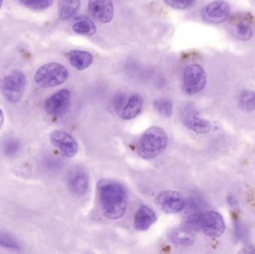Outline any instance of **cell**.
Returning a JSON list of instances; mask_svg holds the SVG:
<instances>
[{
	"label": "cell",
	"instance_id": "cell-1",
	"mask_svg": "<svg viewBox=\"0 0 255 254\" xmlns=\"http://www.w3.org/2000/svg\"><path fill=\"white\" fill-rule=\"evenodd\" d=\"M97 194L103 214L108 219H121L127 211V189L119 182L101 179L97 183Z\"/></svg>",
	"mask_w": 255,
	"mask_h": 254
},
{
	"label": "cell",
	"instance_id": "cell-2",
	"mask_svg": "<svg viewBox=\"0 0 255 254\" xmlns=\"http://www.w3.org/2000/svg\"><path fill=\"white\" fill-rule=\"evenodd\" d=\"M167 145L166 131L160 127L152 126L147 129L139 138L137 152L143 159H154L164 152Z\"/></svg>",
	"mask_w": 255,
	"mask_h": 254
},
{
	"label": "cell",
	"instance_id": "cell-3",
	"mask_svg": "<svg viewBox=\"0 0 255 254\" xmlns=\"http://www.w3.org/2000/svg\"><path fill=\"white\" fill-rule=\"evenodd\" d=\"M189 222L195 228L202 230L210 238H218L226 231V223L223 216L214 210H205L192 214Z\"/></svg>",
	"mask_w": 255,
	"mask_h": 254
},
{
	"label": "cell",
	"instance_id": "cell-4",
	"mask_svg": "<svg viewBox=\"0 0 255 254\" xmlns=\"http://www.w3.org/2000/svg\"><path fill=\"white\" fill-rule=\"evenodd\" d=\"M68 70L62 64L49 63L41 66L34 74V82L43 88L59 86L68 79Z\"/></svg>",
	"mask_w": 255,
	"mask_h": 254
},
{
	"label": "cell",
	"instance_id": "cell-5",
	"mask_svg": "<svg viewBox=\"0 0 255 254\" xmlns=\"http://www.w3.org/2000/svg\"><path fill=\"white\" fill-rule=\"evenodd\" d=\"M25 85V74L19 70H13L0 80V91L7 101L15 104L22 98Z\"/></svg>",
	"mask_w": 255,
	"mask_h": 254
},
{
	"label": "cell",
	"instance_id": "cell-6",
	"mask_svg": "<svg viewBox=\"0 0 255 254\" xmlns=\"http://www.w3.org/2000/svg\"><path fill=\"white\" fill-rule=\"evenodd\" d=\"M183 84L184 90L189 95L201 92L207 84V75L203 67L196 64L187 66L184 70Z\"/></svg>",
	"mask_w": 255,
	"mask_h": 254
},
{
	"label": "cell",
	"instance_id": "cell-7",
	"mask_svg": "<svg viewBox=\"0 0 255 254\" xmlns=\"http://www.w3.org/2000/svg\"><path fill=\"white\" fill-rule=\"evenodd\" d=\"M155 201L160 210L167 214L179 213L186 204L183 195L180 192L172 190L160 192L156 197Z\"/></svg>",
	"mask_w": 255,
	"mask_h": 254
},
{
	"label": "cell",
	"instance_id": "cell-8",
	"mask_svg": "<svg viewBox=\"0 0 255 254\" xmlns=\"http://www.w3.org/2000/svg\"><path fill=\"white\" fill-rule=\"evenodd\" d=\"M230 14V6L224 0L211 1L202 10V18L206 22L212 24H220L226 22Z\"/></svg>",
	"mask_w": 255,
	"mask_h": 254
},
{
	"label": "cell",
	"instance_id": "cell-9",
	"mask_svg": "<svg viewBox=\"0 0 255 254\" xmlns=\"http://www.w3.org/2000/svg\"><path fill=\"white\" fill-rule=\"evenodd\" d=\"M51 143L67 158H73L79 151L77 142L66 131L55 130L49 136Z\"/></svg>",
	"mask_w": 255,
	"mask_h": 254
},
{
	"label": "cell",
	"instance_id": "cell-10",
	"mask_svg": "<svg viewBox=\"0 0 255 254\" xmlns=\"http://www.w3.org/2000/svg\"><path fill=\"white\" fill-rule=\"evenodd\" d=\"M70 103V91L66 89H61L46 100L44 110L49 116L59 117L66 113Z\"/></svg>",
	"mask_w": 255,
	"mask_h": 254
},
{
	"label": "cell",
	"instance_id": "cell-11",
	"mask_svg": "<svg viewBox=\"0 0 255 254\" xmlns=\"http://www.w3.org/2000/svg\"><path fill=\"white\" fill-rule=\"evenodd\" d=\"M67 184L73 195L82 196L87 192L89 186V177L85 170L76 167L70 171L67 177Z\"/></svg>",
	"mask_w": 255,
	"mask_h": 254
},
{
	"label": "cell",
	"instance_id": "cell-12",
	"mask_svg": "<svg viewBox=\"0 0 255 254\" xmlns=\"http://www.w3.org/2000/svg\"><path fill=\"white\" fill-rule=\"evenodd\" d=\"M88 8L92 16L103 23H109L113 19L115 7L112 0H89Z\"/></svg>",
	"mask_w": 255,
	"mask_h": 254
},
{
	"label": "cell",
	"instance_id": "cell-13",
	"mask_svg": "<svg viewBox=\"0 0 255 254\" xmlns=\"http://www.w3.org/2000/svg\"><path fill=\"white\" fill-rule=\"evenodd\" d=\"M183 122L187 128L198 134H207L212 129L211 122L201 118L198 115L197 112L193 110H187L185 111L183 115Z\"/></svg>",
	"mask_w": 255,
	"mask_h": 254
},
{
	"label": "cell",
	"instance_id": "cell-14",
	"mask_svg": "<svg viewBox=\"0 0 255 254\" xmlns=\"http://www.w3.org/2000/svg\"><path fill=\"white\" fill-rule=\"evenodd\" d=\"M157 219V216L152 209L148 206L142 205L135 214L133 225L137 231H145L155 223Z\"/></svg>",
	"mask_w": 255,
	"mask_h": 254
},
{
	"label": "cell",
	"instance_id": "cell-15",
	"mask_svg": "<svg viewBox=\"0 0 255 254\" xmlns=\"http://www.w3.org/2000/svg\"><path fill=\"white\" fill-rule=\"evenodd\" d=\"M168 239L175 246L187 247L194 243L196 238L191 230L185 228H177L169 231Z\"/></svg>",
	"mask_w": 255,
	"mask_h": 254
},
{
	"label": "cell",
	"instance_id": "cell-16",
	"mask_svg": "<svg viewBox=\"0 0 255 254\" xmlns=\"http://www.w3.org/2000/svg\"><path fill=\"white\" fill-rule=\"evenodd\" d=\"M143 104V99L141 95L133 93L129 97L128 100L120 116L125 120L134 119L140 113Z\"/></svg>",
	"mask_w": 255,
	"mask_h": 254
},
{
	"label": "cell",
	"instance_id": "cell-17",
	"mask_svg": "<svg viewBox=\"0 0 255 254\" xmlns=\"http://www.w3.org/2000/svg\"><path fill=\"white\" fill-rule=\"evenodd\" d=\"M68 58L70 64L78 70H85L93 63L92 55L86 51H70Z\"/></svg>",
	"mask_w": 255,
	"mask_h": 254
},
{
	"label": "cell",
	"instance_id": "cell-18",
	"mask_svg": "<svg viewBox=\"0 0 255 254\" xmlns=\"http://www.w3.org/2000/svg\"><path fill=\"white\" fill-rule=\"evenodd\" d=\"M80 7V0H59L58 12L61 19L66 21L73 17Z\"/></svg>",
	"mask_w": 255,
	"mask_h": 254
},
{
	"label": "cell",
	"instance_id": "cell-19",
	"mask_svg": "<svg viewBox=\"0 0 255 254\" xmlns=\"http://www.w3.org/2000/svg\"><path fill=\"white\" fill-rule=\"evenodd\" d=\"M73 30L77 34L82 35L91 36L95 34L97 27L92 20L88 16H82L78 18L73 24Z\"/></svg>",
	"mask_w": 255,
	"mask_h": 254
},
{
	"label": "cell",
	"instance_id": "cell-20",
	"mask_svg": "<svg viewBox=\"0 0 255 254\" xmlns=\"http://www.w3.org/2000/svg\"><path fill=\"white\" fill-rule=\"evenodd\" d=\"M233 34L237 39L243 41L250 40L253 36L252 25L244 19H240L234 25Z\"/></svg>",
	"mask_w": 255,
	"mask_h": 254
},
{
	"label": "cell",
	"instance_id": "cell-21",
	"mask_svg": "<svg viewBox=\"0 0 255 254\" xmlns=\"http://www.w3.org/2000/svg\"><path fill=\"white\" fill-rule=\"evenodd\" d=\"M153 107L156 111L163 117H170L173 113V104L167 98H158L154 100Z\"/></svg>",
	"mask_w": 255,
	"mask_h": 254
},
{
	"label": "cell",
	"instance_id": "cell-22",
	"mask_svg": "<svg viewBox=\"0 0 255 254\" xmlns=\"http://www.w3.org/2000/svg\"><path fill=\"white\" fill-rule=\"evenodd\" d=\"M239 105L242 110L252 112L255 110V92L244 90L240 95Z\"/></svg>",
	"mask_w": 255,
	"mask_h": 254
},
{
	"label": "cell",
	"instance_id": "cell-23",
	"mask_svg": "<svg viewBox=\"0 0 255 254\" xmlns=\"http://www.w3.org/2000/svg\"><path fill=\"white\" fill-rule=\"evenodd\" d=\"M22 5L34 10H43L49 8L54 0H19Z\"/></svg>",
	"mask_w": 255,
	"mask_h": 254
},
{
	"label": "cell",
	"instance_id": "cell-24",
	"mask_svg": "<svg viewBox=\"0 0 255 254\" xmlns=\"http://www.w3.org/2000/svg\"><path fill=\"white\" fill-rule=\"evenodd\" d=\"M0 247L10 250L17 251L19 249V245L16 240L7 233H0Z\"/></svg>",
	"mask_w": 255,
	"mask_h": 254
},
{
	"label": "cell",
	"instance_id": "cell-25",
	"mask_svg": "<svg viewBox=\"0 0 255 254\" xmlns=\"http://www.w3.org/2000/svg\"><path fill=\"white\" fill-rule=\"evenodd\" d=\"M20 149V143L14 139H9L4 143V153L6 156L13 157L19 152Z\"/></svg>",
	"mask_w": 255,
	"mask_h": 254
},
{
	"label": "cell",
	"instance_id": "cell-26",
	"mask_svg": "<svg viewBox=\"0 0 255 254\" xmlns=\"http://www.w3.org/2000/svg\"><path fill=\"white\" fill-rule=\"evenodd\" d=\"M164 1L169 7L181 10L190 7L194 0H164Z\"/></svg>",
	"mask_w": 255,
	"mask_h": 254
},
{
	"label": "cell",
	"instance_id": "cell-27",
	"mask_svg": "<svg viewBox=\"0 0 255 254\" xmlns=\"http://www.w3.org/2000/svg\"><path fill=\"white\" fill-rule=\"evenodd\" d=\"M127 101H126V97L124 94H119L115 97V110L118 112V113H121L122 110H124V107H125Z\"/></svg>",
	"mask_w": 255,
	"mask_h": 254
},
{
	"label": "cell",
	"instance_id": "cell-28",
	"mask_svg": "<svg viewBox=\"0 0 255 254\" xmlns=\"http://www.w3.org/2000/svg\"><path fill=\"white\" fill-rule=\"evenodd\" d=\"M4 113H3L2 110L0 108V129L2 127L3 123H4Z\"/></svg>",
	"mask_w": 255,
	"mask_h": 254
},
{
	"label": "cell",
	"instance_id": "cell-29",
	"mask_svg": "<svg viewBox=\"0 0 255 254\" xmlns=\"http://www.w3.org/2000/svg\"><path fill=\"white\" fill-rule=\"evenodd\" d=\"M3 4V0H0V7H1V5H2Z\"/></svg>",
	"mask_w": 255,
	"mask_h": 254
}]
</instances>
